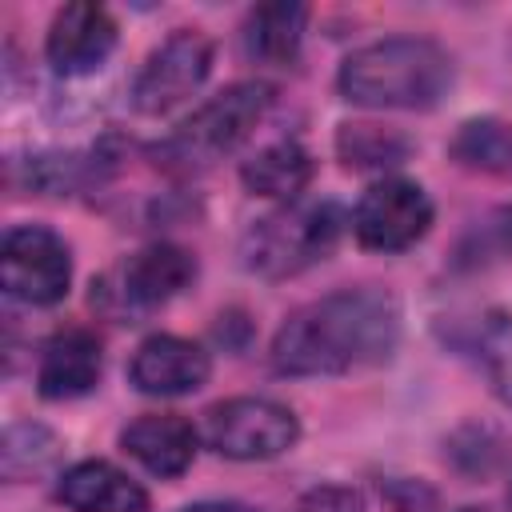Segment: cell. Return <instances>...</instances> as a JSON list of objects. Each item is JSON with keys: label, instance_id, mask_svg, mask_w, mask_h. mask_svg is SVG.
<instances>
[{"label": "cell", "instance_id": "ffe728a7", "mask_svg": "<svg viewBox=\"0 0 512 512\" xmlns=\"http://www.w3.org/2000/svg\"><path fill=\"white\" fill-rule=\"evenodd\" d=\"M292 512H364V496L348 484H320L304 492Z\"/></svg>", "mask_w": 512, "mask_h": 512}, {"label": "cell", "instance_id": "8fae6325", "mask_svg": "<svg viewBox=\"0 0 512 512\" xmlns=\"http://www.w3.org/2000/svg\"><path fill=\"white\" fill-rule=\"evenodd\" d=\"M100 368H104L100 340L88 328H64L44 344V356L36 368L40 396L44 400H76L96 388Z\"/></svg>", "mask_w": 512, "mask_h": 512}, {"label": "cell", "instance_id": "5bb4252c", "mask_svg": "<svg viewBox=\"0 0 512 512\" xmlns=\"http://www.w3.org/2000/svg\"><path fill=\"white\" fill-rule=\"evenodd\" d=\"M120 444L152 476H180L196 456V428L176 412H152L120 432Z\"/></svg>", "mask_w": 512, "mask_h": 512}, {"label": "cell", "instance_id": "9a60e30c", "mask_svg": "<svg viewBox=\"0 0 512 512\" xmlns=\"http://www.w3.org/2000/svg\"><path fill=\"white\" fill-rule=\"evenodd\" d=\"M312 156L296 144V140H280L260 148L252 160H244L240 180L252 196H268V200H300V192L312 184Z\"/></svg>", "mask_w": 512, "mask_h": 512}, {"label": "cell", "instance_id": "9c48e42d", "mask_svg": "<svg viewBox=\"0 0 512 512\" xmlns=\"http://www.w3.org/2000/svg\"><path fill=\"white\" fill-rule=\"evenodd\" d=\"M48 64L60 76H84L92 68H100L108 60V52L116 48V20L108 16V8L92 4V0H76L64 4L48 28Z\"/></svg>", "mask_w": 512, "mask_h": 512}, {"label": "cell", "instance_id": "3957f363", "mask_svg": "<svg viewBox=\"0 0 512 512\" xmlns=\"http://www.w3.org/2000/svg\"><path fill=\"white\" fill-rule=\"evenodd\" d=\"M344 232V208L336 200H292L268 216H260L240 244L244 268L264 280L296 276L340 244Z\"/></svg>", "mask_w": 512, "mask_h": 512}, {"label": "cell", "instance_id": "30bf717a", "mask_svg": "<svg viewBox=\"0 0 512 512\" xmlns=\"http://www.w3.org/2000/svg\"><path fill=\"white\" fill-rule=\"evenodd\" d=\"M208 372V352L184 336H148L128 364V380L144 396H188L204 388Z\"/></svg>", "mask_w": 512, "mask_h": 512}, {"label": "cell", "instance_id": "7a4b0ae2", "mask_svg": "<svg viewBox=\"0 0 512 512\" xmlns=\"http://www.w3.org/2000/svg\"><path fill=\"white\" fill-rule=\"evenodd\" d=\"M336 88L364 108H436L452 88V56L424 36H388L356 48Z\"/></svg>", "mask_w": 512, "mask_h": 512}, {"label": "cell", "instance_id": "ac0fdd59", "mask_svg": "<svg viewBox=\"0 0 512 512\" xmlns=\"http://www.w3.org/2000/svg\"><path fill=\"white\" fill-rule=\"evenodd\" d=\"M336 152L348 168H396L408 160L412 140L396 128H376V124H344L336 136Z\"/></svg>", "mask_w": 512, "mask_h": 512}, {"label": "cell", "instance_id": "6da1fadb", "mask_svg": "<svg viewBox=\"0 0 512 512\" xmlns=\"http://www.w3.org/2000/svg\"><path fill=\"white\" fill-rule=\"evenodd\" d=\"M400 340V308L380 288H344L296 308L276 340L272 368L280 376H340L392 356Z\"/></svg>", "mask_w": 512, "mask_h": 512}, {"label": "cell", "instance_id": "7c38bea8", "mask_svg": "<svg viewBox=\"0 0 512 512\" xmlns=\"http://www.w3.org/2000/svg\"><path fill=\"white\" fill-rule=\"evenodd\" d=\"M56 500L72 512H148V492L108 460L72 464L56 484Z\"/></svg>", "mask_w": 512, "mask_h": 512}, {"label": "cell", "instance_id": "44dd1931", "mask_svg": "<svg viewBox=\"0 0 512 512\" xmlns=\"http://www.w3.org/2000/svg\"><path fill=\"white\" fill-rule=\"evenodd\" d=\"M180 512H252V508H244V504H192Z\"/></svg>", "mask_w": 512, "mask_h": 512}, {"label": "cell", "instance_id": "ba28073f", "mask_svg": "<svg viewBox=\"0 0 512 512\" xmlns=\"http://www.w3.org/2000/svg\"><path fill=\"white\" fill-rule=\"evenodd\" d=\"M428 224H432L428 192L400 176L376 180L352 212V232L372 252H404L428 232Z\"/></svg>", "mask_w": 512, "mask_h": 512}, {"label": "cell", "instance_id": "5b68a950", "mask_svg": "<svg viewBox=\"0 0 512 512\" xmlns=\"http://www.w3.org/2000/svg\"><path fill=\"white\" fill-rule=\"evenodd\" d=\"M204 440L228 460H272L300 440V424L276 400L232 396L204 412Z\"/></svg>", "mask_w": 512, "mask_h": 512}, {"label": "cell", "instance_id": "d6986e66", "mask_svg": "<svg viewBox=\"0 0 512 512\" xmlns=\"http://www.w3.org/2000/svg\"><path fill=\"white\" fill-rule=\"evenodd\" d=\"M476 360L488 376V388L512 404V316L488 312L476 328Z\"/></svg>", "mask_w": 512, "mask_h": 512}, {"label": "cell", "instance_id": "e0dca14e", "mask_svg": "<svg viewBox=\"0 0 512 512\" xmlns=\"http://www.w3.org/2000/svg\"><path fill=\"white\" fill-rule=\"evenodd\" d=\"M452 156L464 168L476 172H512V124L504 120H468L460 124V132L452 136Z\"/></svg>", "mask_w": 512, "mask_h": 512}, {"label": "cell", "instance_id": "277c9868", "mask_svg": "<svg viewBox=\"0 0 512 512\" xmlns=\"http://www.w3.org/2000/svg\"><path fill=\"white\" fill-rule=\"evenodd\" d=\"M272 100H276V88L264 84V80H240V84L224 88L220 96H212L208 104H200L156 148L160 164L164 168L192 172V168H204V164L228 156L264 120V112L272 108Z\"/></svg>", "mask_w": 512, "mask_h": 512}, {"label": "cell", "instance_id": "4fadbf2b", "mask_svg": "<svg viewBox=\"0 0 512 512\" xmlns=\"http://www.w3.org/2000/svg\"><path fill=\"white\" fill-rule=\"evenodd\" d=\"M196 280V256L180 244H148L124 264V300L132 308H160Z\"/></svg>", "mask_w": 512, "mask_h": 512}, {"label": "cell", "instance_id": "2e32d148", "mask_svg": "<svg viewBox=\"0 0 512 512\" xmlns=\"http://www.w3.org/2000/svg\"><path fill=\"white\" fill-rule=\"evenodd\" d=\"M304 20L308 8L304 4H260L248 12L244 24V48L248 56L264 60V64H292L304 40Z\"/></svg>", "mask_w": 512, "mask_h": 512}, {"label": "cell", "instance_id": "8992f818", "mask_svg": "<svg viewBox=\"0 0 512 512\" xmlns=\"http://www.w3.org/2000/svg\"><path fill=\"white\" fill-rule=\"evenodd\" d=\"M0 268H4L8 296L24 300V304H36V308H48V304L64 300L68 280H72L68 244L44 224L12 228L4 236Z\"/></svg>", "mask_w": 512, "mask_h": 512}, {"label": "cell", "instance_id": "52a82bcc", "mask_svg": "<svg viewBox=\"0 0 512 512\" xmlns=\"http://www.w3.org/2000/svg\"><path fill=\"white\" fill-rule=\"evenodd\" d=\"M212 72V40L196 28H176L140 68L132 84V104L144 116H160L188 100Z\"/></svg>", "mask_w": 512, "mask_h": 512}]
</instances>
